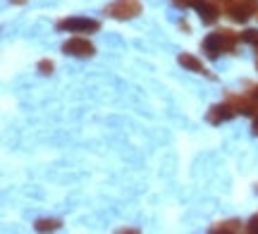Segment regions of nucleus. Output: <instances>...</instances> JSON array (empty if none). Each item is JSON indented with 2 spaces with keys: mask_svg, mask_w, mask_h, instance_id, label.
I'll return each instance as SVG.
<instances>
[{
  "mask_svg": "<svg viewBox=\"0 0 258 234\" xmlns=\"http://www.w3.org/2000/svg\"><path fill=\"white\" fill-rule=\"evenodd\" d=\"M203 50L208 53V57H211V60H215V57L225 50V41H222L220 31H213V34H208V36H206V41H203Z\"/></svg>",
  "mask_w": 258,
  "mask_h": 234,
  "instance_id": "obj_6",
  "label": "nucleus"
},
{
  "mask_svg": "<svg viewBox=\"0 0 258 234\" xmlns=\"http://www.w3.org/2000/svg\"><path fill=\"white\" fill-rule=\"evenodd\" d=\"M239 3H241V5H244L246 10H249L251 15H256V12H258V0H239Z\"/></svg>",
  "mask_w": 258,
  "mask_h": 234,
  "instance_id": "obj_13",
  "label": "nucleus"
},
{
  "mask_svg": "<svg viewBox=\"0 0 258 234\" xmlns=\"http://www.w3.org/2000/svg\"><path fill=\"white\" fill-rule=\"evenodd\" d=\"M60 227V220H38L36 229L38 232H50V229H57Z\"/></svg>",
  "mask_w": 258,
  "mask_h": 234,
  "instance_id": "obj_11",
  "label": "nucleus"
},
{
  "mask_svg": "<svg viewBox=\"0 0 258 234\" xmlns=\"http://www.w3.org/2000/svg\"><path fill=\"white\" fill-rule=\"evenodd\" d=\"M234 108L230 103H222V105H213L211 110H208V122L211 124H222V122H227L234 117Z\"/></svg>",
  "mask_w": 258,
  "mask_h": 234,
  "instance_id": "obj_5",
  "label": "nucleus"
},
{
  "mask_svg": "<svg viewBox=\"0 0 258 234\" xmlns=\"http://www.w3.org/2000/svg\"><path fill=\"white\" fill-rule=\"evenodd\" d=\"M249 98H251V101H258V84H253V86H251V94H249Z\"/></svg>",
  "mask_w": 258,
  "mask_h": 234,
  "instance_id": "obj_16",
  "label": "nucleus"
},
{
  "mask_svg": "<svg viewBox=\"0 0 258 234\" xmlns=\"http://www.w3.org/2000/svg\"><path fill=\"white\" fill-rule=\"evenodd\" d=\"M179 65L186 67V69H191V72H199V74H208V72L203 69L201 60H196V57L189 55V53H182V55H179Z\"/></svg>",
  "mask_w": 258,
  "mask_h": 234,
  "instance_id": "obj_8",
  "label": "nucleus"
},
{
  "mask_svg": "<svg viewBox=\"0 0 258 234\" xmlns=\"http://www.w3.org/2000/svg\"><path fill=\"white\" fill-rule=\"evenodd\" d=\"M172 3H175V5H179V8H182V5H191V0H172Z\"/></svg>",
  "mask_w": 258,
  "mask_h": 234,
  "instance_id": "obj_17",
  "label": "nucleus"
},
{
  "mask_svg": "<svg viewBox=\"0 0 258 234\" xmlns=\"http://www.w3.org/2000/svg\"><path fill=\"white\" fill-rule=\"evenodd\" d=\"M256 113H258V105H256Z\"/></svg>",
  "mask_w": 258,
  "mask_h": 234,
  "instance_id": "obj_20",
  "label": "nucleus"
},
{
  "mask_svg": "<svg viewBox=\"0 0 258 234\" xmlns=\"http://www.w3.org/2000/svg\"><path fill=\"white\" fill-rule=\"evenodd\" d=\"M191 8L199 12L203 24H215L218 22V15H220V8H215L211 0H191Z\"/></svg>",
  "mask_w": 258,
  "mask_h": 234,
  "instance_id": "obj_4",
  "label": "nucleus"
},
{
  "mask_svg": "<svg viewBox=\"0 0 258 234\" xmlns=\"http://www.w3.org/2000/svg\"><path fill=\"white\" fill-rule=\"evenodd\" d=\"M12 3H15V5H24L27 0H12Z\"/></svg>",
  "mask_w": 258,
  "mask_h": 234,
  "instance_id": "obj_19",
  "label": "nucleus"
},
{
  "mask_svg": "<svg viewBox=\"0 0 258 234\" xmlns=\"http://www.w3.org/2000/svg\"><path fill=\"white\" fill-rule=\"evenodd\" d=\"M53 62H50V60H41V62H38V72H41V74H50V72H53Z\"/></svg>",
  "mask_w": 258,
  "mask_h": 234,
  "instance_id": "obj_12",
  "label": "nucleus"
},
{
  "mask_svg": "<svg viewBox=\"0 0 258 234\" xmlns=\"http://www.w3.org/2000/svg\"><path fill=\"white\" fill-rule=\"evenodd\" d=\"M62 53L64 55H74V57H89V55H93V46L86 38L74 36V38H70V41H64Z\"/></svg>",
  "mask_w": 258,
  "mask_h": 234,
  "instance_id": "obj_3",
  "label": "nucleus"
},
{
  "mask_svg": "<svg viewBox=\"0 0 258 234\" xmlns=\"http://www.w3.org/2000/svg\"><path fill=\"white\" fill-rule=\"evenodd\" d=\"M227 103L237 110V113L241 115H253L256 113V105L251 103V101H246V98H241V96H234V94H227Z\"/></svg>",
  "mask_w": 258,
  "mask_h": 234,
  "instance_id": "obj_7",
  "label": "nucleus"
},
{
  "mask_svg": "<svg viewBox=\"0 0 258 234\" xmlns=\"http://www.w3.org/2000/svg\"><path fill=\"white\" fill-rule=\"evenodd\" d=\"M215 3H218V5L222 8V12H227V8H230V5L234 3V0H215Z\"/></svg>",
  "mask_w": 258,
  "mask_h": 234,
  "instance_id": "obj_15",
  "label": "nucleus"
},
{
  "mask_svg": "<svg viewBox=\"0 0 258 234\" xmlns=\"http://www.w3.org/2000/svg\"><path fill=\"white\" fill-rule=\"evenodd\" d=\"M57 29L60 31H72V34H79V31H98L101 24L96 19L89 17H67L62 22H57Z\"/></svg>",
  "mask_w": 258,
  "mask_h": 234,
  "instance_id": "obj_2",
  "label": "nucleus"
},
{
  "mask_svg": "<svg viewBox=\"0 0 258 234\" xmlns=\"http://www.w3.org/2000/svg\"><path fill=\"white\" fill-rule=\"evenodd\" d=\"M246 232L258 234V215H256V217H251V220H249V225H246Z\"/></svg>",
  "mask_w": 258,
  "mask_h": 234,
  "instance_id": "obj_14",
  "label": "nucleus"
},
{
  "mask_svg": "<svg viewBox=\"0 0 258 234\" xmlns=\"http://www.w3.org/2000/svg\"><path fill=\"white\" fill-rule=\"evenodd\" d=\"M253 134H256V136H258V117H256V120H253Z\"/></svg>",
  "mask_w": 258,
  "mask_h": 234,
  "instance_id": "obj_18",
  "label": "nucleus"
},
{
  "mask_svg": "<svg viewBox=\"0 0 258 234\" xmlns=\"http://www.w3.org/2000/svg\"><path fill=\"white\" fill-rule=\"evenodd\" d=\"M239 38L244 41V43H251L253 48H258V31L256 29H246L244 34H239Z\"/></svg>",
  "mask_w": 258,
  "mask_h": 234,
  "instance_id": "obj_10",
  "label": "nucleus"
},
{
  "mask_svg": "<svg viewBox=\"0 0 258 234\" xmlns=\"http://www.w3.org/2000/svg\"><path fill=\"white\" fill-rule=\"evenodd\" d=\"M105 12L115 19H132L141 15V3L139 0H115L112 5H108Z\"/></svg>",
  "mask_w": 258,
  "mask_h": 234,
  "instance_id": "obj_1",
  "label": "nucleus"
},
{
  "mask_svg": "<svg viewBox=\"0 0 258 234\" xmlns=\"http://www.w3.org/2000/svg\"><path fill=\"white\" fill-rule=\"evenodd\" d=\"M211 232H230V234H237L241 232V222L237 220H230V222H220V225H215Z\"/></svg>",
  "mask_w": 258,
  "mask_h": 234,
  "instance_id": "obj_9",
  "label": "nucleus"
}]
</instances>
